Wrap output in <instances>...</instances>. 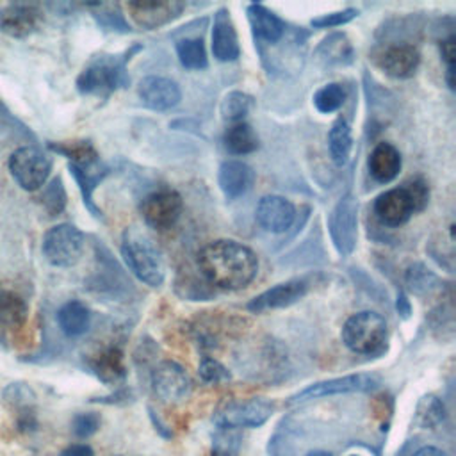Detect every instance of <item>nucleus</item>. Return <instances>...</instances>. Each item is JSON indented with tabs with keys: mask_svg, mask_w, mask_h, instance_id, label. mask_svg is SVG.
Here are the masks:
<instances>
[{
	"mask_svg": "<svg viewBox=\"0 0 456 456\" xmlns=\"http://www.w3.org/2000/svg\"><path fill=\"white\" fill-rule=\"evenodd\" d=\"M183 210L182 196L173 189H159L141 201L142 221L153 230H167L176 224Z\"/></svg>",
	"mask_w": 456,
	"mask_h": 456,
	"instance_id": "obj_10",
	"label": "nucleus"
},
{
	"mask_svg": "<svg viewBox=\"0 0 456 456\" xmlns=\"http://www.w3.org/2000/svg\"><path fill=\"white\" fill-rule=\"evenodd\" d=\"M176 55L185 69H205L208 66L207 50L201 37H183L176 43Z\"/></svg>",
	"mask_w": 456,
	"mask_h": 456,
	"instance_id": "obj_29",
	"label": "nucleus"
},
{
	"mask_svg": "<svg viewBox=\"0 0 456 456\" xmlns=\"http://www.w3.org/2000/svg\"><path fill=\"white\" fill-rule=\"evenodd\" d=\"M61 456H94L93 454V449L86 444H75V445H69L68 449H64L61 452Z\"/></svg>",
	"mask_w": 456,
	"mask_h": 456,
	"instance_id": "obj_43",
	"label": "nucleus"
},
{
	"mask_svg": "<svg viewBox=\"0 0 456 456\" xmlns=\"http://www.w3.org/2000/svg\"><path fill=\"white\" fill-rule=\"evenodd\" d=\"M52 169V160L34 146H21L9 157V171L25 191H37L45 185Z\"/></svg>",
	"mask_w": 456,
	"mask_h": 456,
	"instance_id": "obj_8",
	"label": "nucleus"
},
{
	"mask_svg": "<svg viewBox=\"0 0 456 456\" xmlns=\"http://www.w3.org/2000/svg\"><path fill=\"white\" fill-rule=\"evenodd\" d=\"M374 214L385 226H401L411 214L413 207L404 187H394L374 200Z\"/></svg>",
	"mask_w": 456,
	"mask_h": 456,
	"instance_id": "obj_19",
	"label": "nucleus"
},
{
	"mask_svg": "<svg viewBox=\"0 0 456 456\" xmlns=\"http://www.w3.org/2000/svg\"><path fill=\"white\" fill-rule=\"evenodd\" d=\"M84 242V233L77 226L62 223L45 233L43 255L55 267H71L80 260Z\"/></svg>",
	"mask_w": 456,
	"mask_h": 456,
	"instance_id": "obj_6",
	"label": "nucleus"
},
{
	"mask_svg": "<svg viewBox=\"0 0 456 456\" xmlns=\"http://www.w3.org/2000/svg\"><path fill=\"white\" fill-rule=\"evenodd\" d=\"M41 11L28 4H12L0 9V32L12 37H27L37 30L41 23Z\"/></svg>",
	"mask_w": 456,
	"mask_h": 456,
	"instance_id": "obj_20",
	"label": "nucleus"
},
{
	"mask_svg": "<svg viewBox=\"0 0 456 456\" xmlns=\"http://www.w3.org/2000/svg\"><path fill=\"white\" fill-rule=\"evenodd\" d=\"M403 166L401 153L390 142H378L369 155V173L379 183L392 182Z\"/></svg>",
	"mask_w": 456,
	"mask_h": 456,
	"instance_id": "obj_22",
	"label": "nucleus"
},
{
	"mask_svg": "<svg viewBox=\"0 0 456 456\" xmlns=\"http://www.w3.org/2000/svg\"><path fill=\"white\" fill-rule=\"evenodd\" d=\"M198 372H200V378L205 383H221V381H228L230 379V372L226 370V367L223 363H219L217 360L208 358V356H205L200 362Z\"/></svg>",
	"mask_w": 456,
	"mask_h": 456,
	"instance_id": "obj_40",
	"label": "nucleus"
},
{
	"mask_svg": "<svg viewBox=\"0 0 456 456\" xmlns=\"http://www.w3.org/2000/svg\"><path fill=\"white\" fill-rule=\"evenodd\" d=\"M413 456H447V454L436 447H422Z\"/></svg>",
	"mask_w": 456,
	"mask_h": 456,
	"instance_id": "obj_44",
	"label": "nucleus"
},
{
	"mask_svg": "<svg viewBox=\"0 0 456 456\" xmlns=\"http://www.w3.org/2000/svg\"><path fill=\"white\" fill-rule=\"evenodd\" d=\"M240 435L237 429H219L212 440V456H239Z\"/></svg>",
	"mask_w": 456,
	"mask_h": 456,
	"instance_id": "obj_36",
	"label": "nucleus"
},
{
	"mask_svg": "<svg viewBox=\"0 0 456 456\" xmlns=\"http://www.w3.org/2000/svg\"><path fill=\"white\" fill-rule=\"evenodd\" d=\"M212 53L221 62H232L240 55L239 37L228 9H219L214 14L212 25Z\"/></svg>",
	"mask_w": 456,
	"mask_h": 456,
	"instance_id": "obj_18",
	"label": "nucleus"
},
{
	"mask_svg": "<svg viewBox=\"0 0 456 456\" xmlns=\"http://www.w3.org/2000/svg\"><path fill=\"white\" fill-rule=\"evenodd\" d=\"M354 16H358V11L353 9V7H347V9H342V11L315 16V18H312L310 25L315 27V28H333V27H340L344 23H349Z\"/></svg>",
	"mask_w": 456,
	"mask_h": 456,
	"instance_id": "obj_38",
	"label": "nucleus"
},
{
	"mask_svg": "<svg viewBox=\"0 0 456 456\" xmlns=\"http://www.w3.org/2000/svg\"><path fill=\"white\" fill-rule=\"evenodd\" d=\"M57 324L68 337H80L89 330L91 312L89 308L77 299L64 303L57 312Z\"/></svg>",
	"mask_w": 456,
	"mask_h": 456,
	"instance_id": "obj_24",
	"label": "nucleus"
},
{
	"mask_svg": "<svg viewBox=\"0 0 456 456\" xmlns=\"http://www.w3.org/2000/svg\"><path fill=\"white\" fill-rule=\"evenodd\" d=\"M198 267L210 285L224 290H239L256 278L258 258L242 242L217 239L200 249Z\"/></svg>",
	"mask_w": 456,
	"mask_h": 456,
	"instance_id": "obj_1",
	"label": "nucleus"
},
{
	"mask_svg": "<svg viewBox=\"0 0 456 456\" xmlns=\"http://www.w3.org/2000/svg\"><path fill=\"white\" fill-rule=\"evenodd\" d=\"M404 191L411 201L413 207V214L420 212L428 207L429 201V187L422 178H413L408 183H404Z\"/></svg>",
	"mask_w": 456,
	"mask_h": 456,
	"instance_id": "obj_39",
	"label": "nucleus"
},
{
	"mask_svg": "<svg viewBox=\"0 0 456 456\" xmlns=\"http://www.w3.org/2000/svg\"><path fill=\"white\" fill-rule=\"evenodd\" d=\"M94 374L105 383H116L125 378L123 353L118 347H107L93 358Z\"/></svg>",
	"mask_w": 456,
	"mask_h": 456,
	"instance_id": "obj_27",
	"label": "nucleus"
},
{
	"mask_svg": "<svg viewBox=\"0 0 456 456\" xmlns=\"http://www.w3.org/2000/svg\"><path fill=\"white\" fill-rule=\"evenodd\" d=\"M151 387L160 401L178 403L189 394L191 378L182 365L171 360H164L151 372Z\"/></svg>",
	"mask_w": 456,
	"mask_h": 456,
	"instance_id": "obj_13",
	"label": "nucleus"
},
{
	"mask_svg": "<svg viewBox=\"0 0 456 456\" xmlns=\"http://www.w3.org/2000/svg\"><path fill=\"white\" fill-rule=\"evenodd\" d=\"M121 256L126 267L146 285L160 287L166 278V265L155 242L135 226L123 232Z\"/></svg>",
	"mask_w": 456,
	"mask_h": 456,
	"instance_id": "obj_3",
	"label": "nucleus"
},
{
	"mask_svg": "<svg viewBox=\"0 0 456 456\" xmlns=\"http://www.w3.org/2000/svg\"><path fill=\"white\" fill-rule=\"evenodd\" d=\"M39 200H41L43 207L46 208V212H48L50 216H59V214L64 210V207H66V191H64L62 182H61L59 176L53 178V180L46 185V189L43 191V194L39 196Z\"/></svg>",
	"mask_w": 456,
	"mask_h": 456,
	"instance_id": "obj_35",
	"label": "nucleus"
},
{
	"mask_svg": "<svg viewBox=\"0 0 456 456\" xmlns=\"http://www.w3.org/2000/svg\"><path fill=\"white\" fill-rule=\"evenodd\" d=\"M255 217L265 232L283 233L292 226L296 219V207L283 196L269 194L260 198Z\"/></svg>",
	"mask_w": 456,
	"mask_h": 456,
	"instance_id": "obj_17",
	"label": "nucleus"
},
{
	"mask_svg": "<svg viewBox=\"0 0 456 456\" xmlns=\"http://www.w3.org/2000/svg\"><path fill=\"white\" fill-rule=\"evenodd\" d=\"M94 7H98V11H94L93 16L107 30H118V32H128L130 30V25L125 21V18H123V14L119 12L118 7L103 5V4H94Z\"/></svg>",
	"mask_w": 456,
	"mask_h": 456,
	"instance_id": "obj_37",
	"label": "nucleus"
},
{
	"mask_svg": "<svg viewBox=\"0 0 456 456\" xmlns=\"http://www.w3.org/2000/svg\"><path fill=\"white\" fill-rule=\"evenodd\" d=\"M27 319L25 301L12 292H0V326L18 328Z\"/></svg>",
	"mask_w": 456,
	"mask_h": 456,
	"instance_id": "obj_30",
	"label": "nucleus"
},
{
	"mask_svg": "<svg viewBox=\"0 0 456 456\" xmlns=\"http://www.w3.org/2000/svg\"><path fill=\"white\" fill-rule=\"evenodd\" d=\"M317 55L328 64H346L353 59V46L346 34H331L319 46Z\"/></svg>",
	"mask_w": 456,
	"mask_h": 456,
	"instance_id": "obj_28",
	"label": "nucleus"
},
{
	"mask_svg": "<svg viewBox=\"0 0 456 456\" xmlns=\"http://www.w3.org/2000/svg\"><path fill=\"white\" fill-rule=\"evenodd\" d=\"M438 283V278L422 264H411L406 271V285L415 294H426L433 290Z\"/></svg>",
	"mask_w": 456,
	"mask_h": 456,
	"instance_id": "obj_34",
	"label": "nucleus"
},
{
	"mask_svg": "<svg viewBox=\"0 0 456 456\" xmlns=\"http://www.w3.org/2000/svg\"><path fill=\"white\" fill-rule=\"evenodd\" d=\"M139 50L141 46L134 45L123 53H102L91 59V62L77 77V89L82 94L107 98L114 91L126 87L130 82L126 62Z\"/></svg>",
	"mask_w": 456,
	"mask_h": 456,
	"instance_id": "obj_2",
	"label": "nucleus"
},
{
	"mask_svg": "<svg viewBox=\"0 0 456 456\" xmlns=\"http://www.w3.org/2000/svg\"><path fill=\"white\" fill-rule=\"evenodd\" d=\"M445 417L444 403L436 395H424L415 411V424L424 429H431L438 426Z\"/></svg>",
	"mask_w": 456,
	"mask_h": 456,
	"instance_id": "obj_32",
	"label": "nucleus"
},
{
	"mask_svg": "<svg viewBox=\"0 0 456 456\" xmlns=\"http://www.w3.org/2000/svg\"><path fill=\"white\" fill-rule=\"evenodd\" d=\"M376 62L385 71V75L403 80L410 78L417 71L420 64V53L410 43H394L379 52Z\"/></svg>",
	"mask_w": 456,
	"mask_h": 456,
	"instance_id": "obj_16",
	"label": "nucleus"
},
{
	"mask_svg": "<svg viewBox=\"0 0 456 456\" xmlns=\"http://www.w3.org/2000/svg\"><path fill=\"white\" fill-rule=\"evenodd\" d=\"M308 292V281L305 278H292L283 283H278L262 294L255 296L248 303V310L251 312H265V310H276L294 305L296 301L303 299Z\"/></svg>",
	"mask_w": 456,
	"mask_h": 456,
	"instance_id": "obj_15",
	"label": "nucleus"
},
{
	"mask_svg": "<svg viewBox=\"0 0 456 456\" xmlns=\"http://www.w3.org/2000/svg\"><path fill=\"white\" fill-rule=\"evenodd\" d=\"M73 433L80 438L93 435L100 426V417L96 413H78L73 419Z\"/></svg>",
	"mask_w": 456,
	"mask_h": 456,
	"instance_id": "obj_41",
	"label": "nucleus"
},
{
	"mask_svg": "<svg viewBox=\"0 0 456 456\" xmlns=\"http://www.w3.org/2000/svg\"><path fill=\"white\" fill-rule=\"evenodd\" d=\"M248 20L255 37L265 43H278L285 34V23L273 11L260 4H251L248 7Z\"/></svg>",
	"mask_w": 456,
	"mask_h": 456,
	"instance_id": "obj_23",
	"label": "nucleus"
},
{
	"mask_svg": "<svg viewBox=\"0 0 456 456\" xmlns=\"http://www.w3.org/2000/svg\"><path fill=\"white\" fill-rule=\"evenodd\" d=\"M185 9L178 0H128L126 11L130 20L144 30H155L176 20Z\"/></svg>",
	"mask_w": 456,
	"mask_h": 456,
	"instance_id": "obj_12",
	"label": "nucleus"
},
{
	"mask_svg": "<svg viewBox=\"0 0 456 456\" xmlns=\"http://www.w3.org/2000/svg\"><path fill=\"white\" fill-rule=\"evenodd\" d=\"M346 102V87L338 82H330L319 87L314 94V105L319 112L330 114L338 110Z\"/></svg>",
	"mask_w": 456,
	"mask_h": 456,
	"instance_id": "obj_33",
	"label": "nucleus"
},
{
	"mask_svg": "<svg viewBox=\"0 0 456 456\" xmlns=\"http://www.w3.org/2000/svg\"><path fill=\"white\" fill-rule=\"evenodd\" d=\"M440 50H442V57H444L445 66H447V71H445L447 86H449V89H454V55H456V48H454V36L452 34L449 37L442 39Z\"/></svg>",
	"mask_w": 456,
	"mask_h": 456,
	"instance_id": "obj_42",
	"label": "nucleus"
},
{
	"mask_svg": "<svg viewBox=\"0 0 456 456\" xmlns=\"http://www.w3.org/2000/svg\"><path fill=\"white\" fill-rule=\"evenodd\" d=\"M328 228L337 251L347 256L356 248L358 239V203L353 194H344L333 207Z\"/></svg>",
	"mask_w": 456,
	"mask_h": 456,
	"instance_id": "obj_9",
	"label": "nucleus"
},
{
	"mask_svg": "<svg viewBox=\"0 0 456 456\" xmlns=\"http://www.w3.org/2000/svg\"><path fill=\"white\" fill-rule=\"evenodd\" d=\"M223 142L232 155H248L258 148V135L251 125L240 121V123H232L224 130Z\"/></svg>",
	"mask_w": 456,
	"mask_h": 456,
	"instance_id": "obj_25",
	"label": "nucleus"
},
{
	"mask_svg": "<svg viewBox=\"0 0 456 456\" xmlns=\"http://www.w3.org/2000/svg\"><path fill=\"white\" fill-rule=\"evenodd\" d=\"M253 98L242 91L228 93L221 102V116L224 121L240 123L251 110Z\"/></svg>",
	"mask_w": 456,
	"mask_h": 456,
	"instance_id": "obj_31",
	"label": "nucleus"
},
{
	"mask_svg": "<svg viewBox=\"0 0 456 456\" xmlns=\"http://www.w3.org/2000/svg\"><path fill=\"white\" fill-rule=\"evenodd\" d=\"M217 182L223 194L228 200H235L251 189L255 182V171L242 160H226L219 167Z\"/></svg>",
	"mask_w": 456,
	"mask_h": 456,
	"instance_id": "obj_21",
	"label": "nucleus"
},
{
	"mask_svg": "<svg viewBox=\"0 0 456 456\" xmlns=\"http://www.w3.org/2000/svg\"><path fill=\"white\" fill-rule=\"evenodd\" d=\"M308 456H331V454H328L326 451H312Z\"/></svg>",
	"mask_w": 456,
	"mask_h": 456,
	"instance_id": "obj_46",
	"label": "nucleus"
},
{
	"mask_svg": "<svg viewBox=\"0 0 456 456\" xmlns=\"http://www.w3.org/2000/svg\"><path fill=\"white\" fill-rule=\"evenodd\" d=\"M274 411V404L264 397L230 401L214 413V424L219 429H239L262 426Z\"/></svg>",
	"mask_w": 456,
	"mask_h": 456,
	"instance_id": "obj_7",
	"label": "nucleus"
},
{
	"mask_svg": "<svg viewBox=\"0 0 456 456\" xmlns=\"http://www.w3.org/2000/svg\"><path fill=\"white\" fill-rule=\"evenodd\" d=\"M48 148L64 155L69 160V171L75 176V180L78 182L86 207L96 217H102V210L93 201V191L98 185V182L107 175V167L100 162L96 150L87 141L50 142Z\"/></svg>",
	"mask_w": 456,
	"mask_h": 456,
	"instance_id": "obj_4",
	"label": "nucleus"
},
{
	"mask_svg": "<svg viewBox=\"0 0 456 456\" xmlns=\"http://www.w3.org/2000/svg\"><path fill=\"white\" fill-rule=\"evenodd\" d=\"M137 94L144 107L159 112L173 109L182 100V91L178 84L160 75L144 77L137 86Z\"/></svg>",
	"mask_w": 456,
	"mask_h": 456,
	"instance_id": "obj_14",
	"label": "nucleus"
},
{
	"mask_svg": "<svg viewBox=\"0 0 456 456\" xmlns=\"http://www.w3.org/2000/svg\"><path fill=\"white\" fill-rule=\"evenodd\" d=\"M328 148L333 162L337 166H344L349 160L351 148H353V137H351V126L344 116H338L330 132H328Z\"/></svg>",
	"mask_w": 456,
	"mask_h": 456,
	"instance_id": "obj_26",
	"label": "nucleus"
},
{
	"mask_svg": "<svg viewBox=\"0 0 456 456\" xmlns=\"http://www.w3.org/2000/svg\"><path fill=\"white\" fill-rule=\"evenodd\" d=\"M397 310H399V314H403V317H408V314H410V303H408V299H406L404 294H401V296L397 297Z\"/></svg>",
	"mask_w": 456,
	"mask_h": 456,
	"instance_id": "obj_45",
	"label": "nucleus"
},
{
	"mask_svg": "<svg viewBox=\"0 0 456 456\" xmlns=\"http://www.w3.org/2000/svg\"><path fill=\"white\" fill-rule=\"evenodd\" d=\"M342 342L358 354L381 353L387 342V321L370 310L356 312L344 322Z\"/></svg>",
	"mask_w": 456,
	"mask_h": 456,
	"instance_id": "obj_5",
	"label": "nucleus"
},
{
	"mask_svg": "<svg viewBox=\"0 0 456 456\" xmlns=\"http://www.w3.org/2000/svg\"><path fill=\"white\" fill-rule=\"evenodd\" d=\"M378 385H379V378L376 374H369V372L349 374V376L314 383V385L303 388L301 392L294 394L289 399V404H297V403H305V401L319 399V397H326V395H335V394L369 392V390H374Z\"/></svg>",
	"mask_w": 456,
	"mask_h": 456,
	"instance_id": "obj_11",
	"label": "nucleus"
}]
</instances>
